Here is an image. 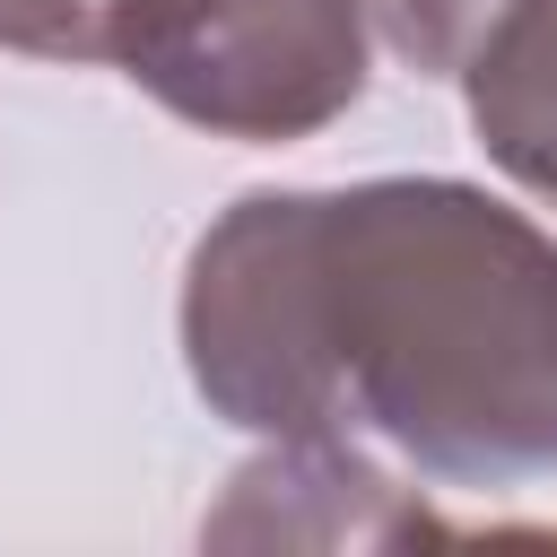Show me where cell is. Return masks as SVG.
I'll return each instance as SVG.
<instances>
[{"label": "cell", "mask_w": 557, "mask_h": 557, "mask_svg": "<svg viewBox=\"0 0 557 557\" xmlns=\"http://www.w3.org/2000/svg\"><path fill=\"white\" fill-rule=\"evenodd\" d=\"M174 322L200 400L270 444H366L444 487L557 470V244L479 183L244 191Z\"/></svg>", "instance_id": "cell-1"}, {"label": "cell", "mask_w": 557, "mask_h": 557, "mask_svg": "<svg viewBox=\"0 0 557 557\" xmlns=\"http://www.w3.org/2000/svg\"><path fill=\"white\" fill-rule=\"evenodd\" d=\"M366 0H131L113 61L209 139H305L366 96Z\"/></svg>", "instance_id": "cell-2"}, {"label": "cell", "mask_w": 557, "mask_h": 557, "mask_svg": "<svg viewBox=\"0 0 557 557\" xmlns=\"http://www.w3.org/2000/svg\"><path fill=\"white\" fill-rule=\"evenodd\" d=\"M200 540H313V548H392L444 540L426 505L366 453V444H270L235 470V496L200 522Z\"/></svg>", "instance_id": "cell-3"}, {"label": "cell", "mask_w": 557, "mask_h": 557, "mask_svg": "<svg viewBox=\"0 0 557 557\" xmlns=\"http://www.w3.org/2000/svg\"><path fill=\"white\" fill-rule=\"evenodd\" d=\"M453 78L479 148L522 191L557 200V0H496Z\"/></svg>", "instance_id": "cell-4"}, {"label": "cell", "mask_w": 557, "mask_h": 557, "mask_svg": "<svg viewBox=\"0 0 557 557\" xmlns=\"http://www.w3.org/2000/svg\"><path fill=\"white\" fill-rule=\"evenodd\" d=\"M131 0H0V52L26 61H113V26Z\"/></svg>", "instance_id": "cell-5"}, {"label": "cell", "mask_w": 557, "mask_h": 557, "mask_svg": "<svg viewBox=\"0 0 557 557\" xmlns=\"http://www.w3.org/2000/svg\"><path fill=\"white\" fill-rule=\"evenodd\" d=\"M496 0H366L374 17V44L400 52L409 70H461V52L479 44Z\"/></svg>", "instance_id": "cell-6"}]
</instances>
